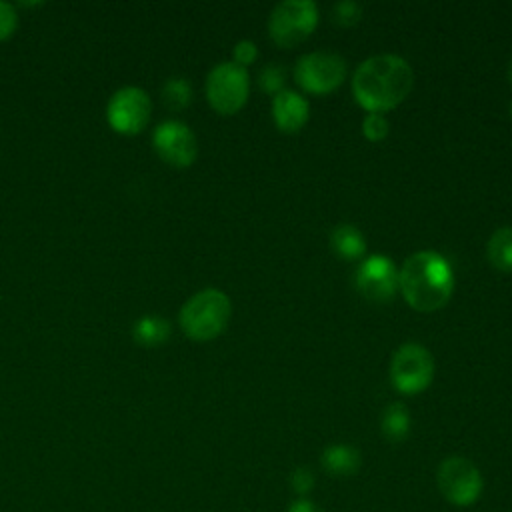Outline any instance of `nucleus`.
Masks as SVG:
<instances>
[{
	"mask_svg": "<svg viewBox=\"0 0 512 512\" xmlns=\"http://www.w3.org/2000/svg\"><path fill=\"white\" fill-rule=\"evenodd\" d=\"M414 84L410 64L396 54L366 58L352 76V96L368 114H384L402 104Z\"/></svg>",
	"mask_w": 512,
	"mask_h": 512,
	"instance_id": "nucleus-1",
	"label": "nucleus"
},
{
	"mask_svg": "<svg viewBox=\"0 0 512 512\" xmlns=\"http://www.w3.org/2000/svg\"><path fill=\"white\" fill-rule=\"evenodd\" d=\"M398 290L410 308L434 312L442 308L454 292L452 266L436 250H418L408 256L398 270Z\"/></svg>",
	"mask_w": 512,
	"mask_h": 512,
	"instance_id": "nucleus-2",
	"label": "nucleus"
},
{
	"mask_svg": "<svg viewBox=\"0 0 512 512\" xmlns=\"http://www.w3.org/2000/svg\"><path fill=\"white\" fill-rule=\"evenodd\" d=\"M232 314L230 298L216 288H204L180 308V326L192 340L206 342L222 334Z\"/></svg>",
	"mask_w": 512,
	"mask_h": 512,
	"instance_id": "nucleus-3",
	"label": "nucleus"
},
{
	"mask_svg": "<svg viewBox=\"0 0 512 512\" xmlns=\"http://www.w3.org/2000/svg\"><path fill=\"white\" fill-rule=\"evenodd\" d=\"M318 18V6L312 0H284L270 12L268 34L276 46L294 48L316 30Z\"/></svg>",
	"mask_w": 512,
	"mask_h": 512,
	"instance_id": "nucleus-4",
	"label": "nucleus"
},
{
	"mask_svg": "<svg viewBox=\"0 0 512 512\" xmlns=\"http://www.w3.org/2000/svg\"><path fill=\"white\" fill-rule=\"evenodd\" d=\"M436 486L446 502L458 508H468L480 500L484 478L472 460L464 456H448L436 470Z\"/></svg>",
	"mask_w": 512,
	"mask_h": 512,
	"instance_id": "nucleus-5",
	"label": "nucleus"
},
{
	"mask_svg": "<svg viewBox=\"0 0 512 512\" xmlns=\"http://www.w3.org/2000/svg\"><path fill=\"white\" fill-rule=\"evenodd\" d=\"M248 92V70L234 62H220L206 76V98L218 114L230 116L240 112L248 102Z\"/></svg>",
	"mask_w": 512,
	"mask_h": 512,
	"instance_id": "nucleus-6",
	"label": "nucleus"
},
{
	"mask_svg": "<svg viewBox=\"0 0 512 512\" xmlns=\"http://www.w3.org/2000/svg\"><path fill=\"white\" fill-rule=\"evenodd\" d=\"M434 378V358L428 348L416 342L402 344L390 362V382L406 396L424 392Z\"/></svg>",
	"mask_w": 512,
	"mask_h": 512,
	"instance_id": "nucleus-7",
	"label": "nucleus"
},
{
	"mask_svg": "<svg viewBox=\"0 0 512 512\" xmlns=\"http://www.w3.org/2000/svg\"><path fill=\"white\" fill-rule=\"evenodd\" d=\"M346 60L334 52H308L296 60L294 80L308 94H330L346 78Z\"/></svg>",
	"mask_w": 512,
	"mask_h": 512,
	"instance_id": "nucleus-8",
	"label": "nucleus"
},
{
	"mask_svg": "<svg viewBox=\"0 0 512 512\" xmlns=\"http://www.w3.org/2000/svg\"><path fill=\"white\" fill-rule=\"evenodd\" d=\"M152 102L146 90L138 86H124L116 90L106 106L108 124L120 134L140 132L150 118Z\"/></svg>",
	"mask_w": 512,
	"mask_h": 512,
	"instance_id": "nucleus-9",
	"label": "nucleus"
},
{
	"mask_svg": "<svg viewBox=\"0 0 512 512\" xmlns=\"http://www.w3.org/2000/svg\"><path fill=\"white\" fill-rule=\"evenodd\" d=\"M152 144L158 156L178 168L190 166L198 154V142L188 124L180 120H164L154 128Z\"/></svg>",
	"mask_w": 512,
	"mask_h": 512,
	"instance_id": "nucleus-10",
	"label": "nucleus"
},
{
	"mask_svg": "<svg viewBox=\"0 0 512 512\" xmlns=\"http://www.w3.org/2000/svg\"><path fill=\"white\" fill-rule=\"evenodd\" d=\"M356 288L370 302H388L398 292V268L384 254L362 258L356 270Z\"/></svg>",
	"mask_w": 512,
	"mask_h": 512,
	"instance_id": "nucleus-11",
	"label": "nucleus"
},
{
	"mask_svg": "<svg viewBox=\"0 0 512 512\" xmlns=\"http://www.w3.org/2000/svg\"><path fill=\"white\" fill-rule=\"evenodd\" d=\"M272 118L280 132L296 134L310 118V104L300 92L284 88L272 100Z\"/></svg>",
	"mask_w": 512,
	"mask_h": 512,
	"instance_id": "nucleus-12",
	"label": "nucleus"
},
{
	"mask_svg": "<svg viewBox=\"0 0 512 512\" xmlns=\"http://www.w3.org/2000/svg\"><path fill=\"white\" fill-rule=\"evenodd\" d=\"M320 464L328 474L344 478V476H352L358 472L362 458H360V452L352 444L340 442V444H330L322 450Z\"/></svg>",
	"mask_w": 512,
	"mask_h": 512,
	"instance_id": "nucleus-13",
	"label": "nucleus"
},
{
	"mask_svg": "<svg viewBox=\"0 0 512 512\" xmlns=\"http://www.w3.org/2000/svg\"><path fill=\"white\" fill-rule=\"evenodd\" d=\"M330 246L342 260H360L366 254L364 234L352 224H340L330 234Z\"/></svg>",
	"mask_w": 512,
	"mask_h": 512,
	"instance_id": "nucleus-14",
	"label": "nucleus"
},
{
	"mask_svg": "<svg viewBox=\"0 0 512 512\" xmlns=\"http://www.w3.org/2000/svg\"><path fill=\"white\" fill-rule=\"evenodd\" d=\"M170 322L158 314L140 316L132 328V336L140 346H158L170 336Z\"/></svg>",
	"mask_w": 512,
	"mask_h": 512,
	"instance_id": "nucleus-15",
	"label": "nucleus"
},
{
	"mask_svg": "<svg viewBox=\"0 0 512 512\" xmlns=\"http://www.w3.org/2000/svg\"><path fill=\"white\" fill-rule=\"evenodd\" d=\"M410 426H412V418L404 404L394 402V404L386 406L382 420H380V430L386 440L402 442L410 434Z\"/></svg>",
	"mask_w": 512,
	"mask_h": 512,
	"instance_id": "nucleus-16",
	"label": "nucleus"
},
{
	"mask_svg": "<svg viewBox=\"0 0 512 512\" xmlns=\"http://www.w3.org/2000/svg\"><path fill=\"white\" fill-rule=\"evenodd\" d=\"M486 256L496 270L512 272V226H502L490 236Z\"/></svg>",
	"mask_w": 512,
	"mask_h": 512,
	"instance_id": "nucleus-17",
	"label": "nucleus"
},
{
	"mask_svg": "<svg viewBox=\"0 0 512 512\" xmlns=\"http://www.w3.org/2000/svg\"><path fill=\"white\" fill-rule=\"evenodd\" d=\"M162 100L170 110H182L192 100V86L186 78L172 76L162 86Z\"/></svg>",
	"mask_w": 512,
	"mask_h": 512,
	"instance_id": "nucleus-18",
	"label": "nucleus"
},
{
	"mask_svg": "<svg viewBox=\"0 0 512 512\" xmlns=\"http://www.w3.org/2000/svg\"><path fill=\"white\" fill-rule=\"evenodd\" d=\"M284 82H286V70L278 64H268L258 74L260 90H264L266 94H272V96H276L278 92L284 90Z\"/></svg>",
	"mask_w": 512,
	"mask_h": 512,
	"instance_id": "nucleus-19",
	"label": "nucleus"
},
{
	"mask_svg": "<svg viewBox=\"0 0 512 512\" xmlns=\"http://www.w3.org/2000/svg\"><path fill=\"white\" fill-rule=\"evenodd\" d=\"M390 132V124L386 120L384 114H376L370 112L364 116L362 120V134L366 136V140L370 142H382Z\"/></svg>",
	"mask_w": 512,
	"mask_h": 512,
	"instance_id": "nucleus-20",
	"label": "nucleus"
},
{
	"mask_svg": "<svg viewBox=\"0 0 512 512\" xmlns=\"http://www.w3.org/2000/svg\"><path fill=\"white\" fill-rule=\"evenodd\" d=\"M332 18L338 26H354L360 22L362 18V6L354 0H342L338 4H334L332 8Z\"/></svg>",
	"mask_w": 512,
	"mask_h": 512,
	"instance_id": "nucleus-21",
	"label": "nucleus"
},
{
	"mask_svg": "<svg viewBox=\"0 0 512 512\" xmlns=\"http://www.w3.org/2000/svg\"><path fill=\"white\" fill-rule=\"evenodd\" d=\"M314 474L306 468V466H300V468H294L292 474H290V488L300 496V498H306L308 492L314 488Z\"/></svg>",
	"mask_w": 512,
	"mask_h": 512,
	"instance_id": "nucleus-22",
	"label": "nucleus"
},
{
	"mask_svg": "<svg viewBox=\"0 0 512 512\" xmlns=\"http://www.w3.org/2000/svg\"><path fill=\"white\" fill-rule=\"evenodd\" d=\"M232 56H234V60H232L234 64L246 68V66H250V64L256 62V58H258V46H256L252 40H240V42H236V46H234V50H232Z\"/></svg>",
	"mask_w": 512,
	"mask_h": 512,
	"instance_id": "nucleus-23",
	"label": "nucleus"
},
{
	"mask_svg": "<svg viewBox=\"0 0 512 512\" xmlns=\"http://www.w3.org/2000/svg\"><path fill=\"white\" fill-rule=\"evenodd\" d=\"M18 26V14L10 2L0 0V40L8 38Z\"/></svg>",
	"mask_w": 512,
	"mask_h": 512,
	"instance_id": "nucleus-24",
	"label": "nucleus"
},
{
	"mask_svg": "<svg viewBox=\"0 0 512 512\" xmlns=\"http://www.w3.org/2000/svg\"><path fill=\"white\" fill-rule=\"evenodd\" d=\"M286 512H324V510L318 504H314L312 500H308V498H298V500H294L288 506Z\"/></svg>",
	"mask_w": 512,
	"mask_h": 512,
	"instance_id": "nucleus-25",
	"label": "nucleus"
},
{
	"mask_svg": "<svg viewBox=\"0 0 512 512\" xmlns=\"http://www.w3.org/2000/svg\"><path fill=\"white\" fill-rule=\"evenodd\" d=\"M508 76H510V82H512V62H510V72H508Z\"/></svg>",
	"mask_w": 512,
	"mask_h": 512,
	"instance_id": "nucleus-26",
	"label": "nucleus"
},
{
	"mask_svg": "<svg viewBox=\"0 0 512 512\" xmlns=\"http://www.w3.org/2000/svg\"><path fill=\"white\" fill-rule=\"evenodd\" d=\"M508 112H510V118H512V104H510V110H508Z\"/></svg>",
	"mask_w": 512,
	"mask_h": 512,
	"instance_id": "nucleus-27",
	"label": "nucleus"
}]
</instances>
